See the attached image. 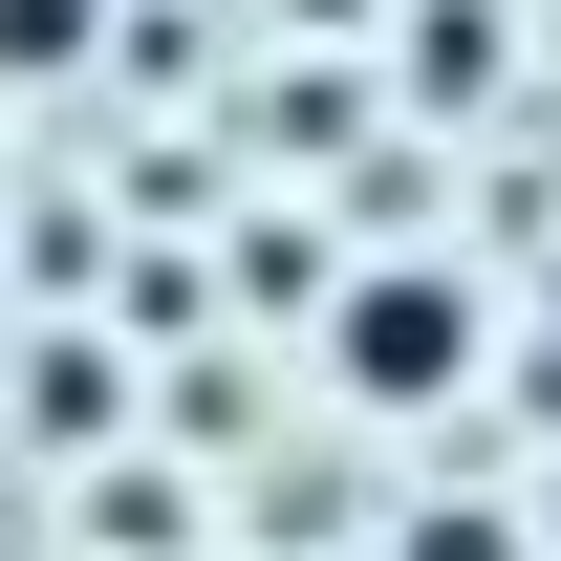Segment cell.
Returning <instances> with one entry per match:
<instances>
[{"label":"cell","mask_w":561,"mask_h":561,"mask_svg":"<svg viewBox=\"0 0 561 561\" xmlns=\"http://www.w3.org/2000/svg\"><path fill=\"white\" fill-rule=\"evenodd\" d=\"M130 346H22V432H130Z\"/></svg>","instance_id":"cell-2"},{"label":"cell","mask_w":561,"mask_h":561,"mask_svg":"<svg viewBox=\"0 0 561 561\" xmlns=\"http://www.w3.org/2000/svg\"><path fill=\"white\" fill-rule=\"evenodd\" d=\"M476 346H496V302L454 260H367L346 302H324V389H346V411H454Z\"/></svg>","instance_id":"cell-1"},{"label":"cell","mask_w":561,"mask_h":561,"mask_svg":"<svg viewBox=\"0 0 561 561\" xmlns=\"http://www.w3.org/2000/svg\"><path fill=\"white\" fill-rule=\"evenodd\" d=\"M87 66V0H0V87H66Z\"/></svg>","instance_id":"cell-3"},{"label":"cell","mask_w":561,"mask_h":561,"mask_svg":"<svg viewBox=\"0 0 561 561\" xmlns=\"http://www.w3.org/2000/svg\"><path fill=\"white\" fill-rule=\"evenodd\" d=\"M66 518H87V540H108V518H130V540H173V518H195V476H66Z\"/></svg>","instance_id":"cell-4"}]
</instances>
